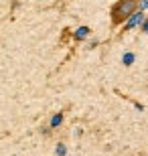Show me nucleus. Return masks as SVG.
I'll return each instance as SVG.
<instances>
[{
	"label": "nucleus",
	"mask_w": 148,
	"mask_h": 156,
	"mask_svg": "<svg viewBox=\"0 0 148 156\" xmlns=\"http://www.w3.org/2000/svg\"><path fill=\"white\" fill-rule=\"evenodd\" d=\"M87 35H89V29L87 27H79V29L75 30V39H87Z\"/></svg>",
	"instance_id": "nucleus-3"
},
{
	"label": "nucleus",
	"mask_w": 148,
	"mask_h": 156,
	"mask_svg": "<svg viewBox=\"0 0 148 156\" xmlns=\"http://www.w3.org/2000/svg\"><path fill=\"white\" fill-rule=\"evenodd\" d=\"M122 61H124V65H132L134 63V55H132V53H124Z\"/></svg>",
	"instance_id": "nucleus-5"
},
{
	"label": "nucleus",
	"mask_w": 148,
	"mask_h": 156,
	"mask_svg": "<svg viewBox=\"0 0 148 156\" xmlns=\"http://www.w3.org/2000/svg\"><path fill=\"white\" fill-rule=\"evenodd\" d=\"M55 154H57V156H65V154H67V148H65V144H57V148H55Z\"/></svg>",
	"instance_id": "nucleus-6"
},
{
	"label": "nucleus",
	"mask_w": 148,
	"mask_h": 156,
	"mask_svg": "<svg viewBox=\"0 0 148 156\" xmlns=\"http://www.w3.org/2000/svg\"><path fill=\"white\" fill-rule=\"evenodd\" d=\"M140 27H142V30H144V33H146V35H148V18H146V20H144L142 24H140Z\"/></svg>",
	"instance_id": "nucleus-8"
},
{
	"label": "nucleus",
	"mask_w": 148,
	"mask_h": 156,
	"mask_svg": "<svg viewBox=\"0 0 148 156\" xmlns=\"http://www.w3.org/2000/svg\"><path fill=\"white\" fill-rule=\"evenodd\" d=\"M140 8H142V10H148V0H140Z\"/></svg>",
	"instance_id": "nucleus-7"
},
{
	"label": "nucleus",
	"mask_w": 148,
	"mask_h": 156,
	"mask_svg": "<svg viewBox=\"0 0 148 156\" xmlns=\"http://www.w3.org/2000/svg\"><path fill=\"white\" fill-rule=\"evenodd\" d=\"M144 20H146L144 12H142V10H136L132 16H128V20H126V24H124V29L130 30V29H134V27H138V24H142Z\"/></svg>",
	"instance_id": "nucleus-2"
},
{
	"label": "nucleus",
	"mask_w": 148,
	"mask_h": 156,
	"mask_svg": "<svg viewBox=\"0 0 148 156\" xmlns=\"http://www.w3.org/2000/svg\"><path fill=\"white\" fill-rule=\"evenodd\" d=\"M63 122V114H55V116L51 118V128H59Z\"/></svg>",
	"instance_id": "nucleus-4"
},
{
	"label": "nucleus",
	"mask_w": 148,
	"mask_h": 156,
	"mask_svg": "<svg viewBox=\"0 0 148 156\" xmlns=\"http://www.w3.org/2000/svg\"><path fill=\"white\" fill-rule=\"evenodd\" d=\"M134 12H136V0H120L112 8V20L114 24H120L122 20H128V16H132Z\"/></svg>",
	"instance_id": "nucleus-1"
}]
</instances>
